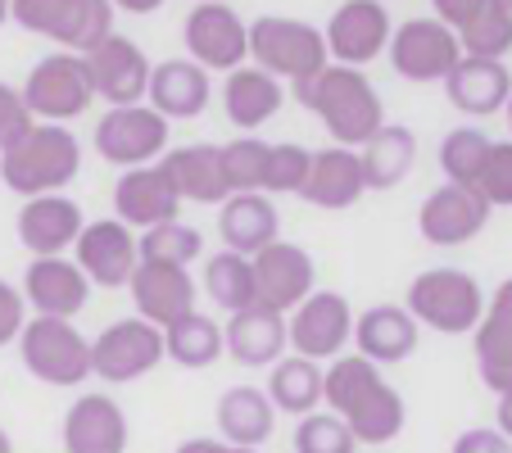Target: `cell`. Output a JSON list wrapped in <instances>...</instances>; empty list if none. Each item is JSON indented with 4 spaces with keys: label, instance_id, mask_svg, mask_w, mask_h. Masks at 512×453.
I'll list each match as a JSON object with an SVG mask.
<instances>
[{
    "label": "cell",
    "instance_id": "cell-1",
    "mask_svg": "<svg viewBox=\"0 0 512 453\" xmlns=\"http://www.w3.org/2000/svg\"><path fill=\"white\" fill-rule=\"evenodd\" d=\"M322 404L349 426L358 444H390L408 422L404 395L381 381L377 363L358 354H340L331 367H322Z\"/></svg>",
    "mask_w": 512,
    "mask_h": 453
},
{
    "label": "cell",
    "instance_id": "cell-2",
    "mask_svg": "<svg viewBox=\"0 0 512 453\" xmlns=\"http://www.w3.org/2000/svg\"><path fill=\"white\" fill-rule=\"evenodd\" d=\"M290 91H295V100H300L309 114L322 118L327 136L336 145H345V150H363V145L386 127L381 96L363 68L327 64L313 82H300V87H290Z\"/></svg>",
    "mask_w": 512,
    "mask_h": 453
},
{
    "label": "cell",
    "instance_id": "cell-3",
    "mask_svg": "<svg viewBox=\"0 0 512 453\" xmlns=\"http://www.w3.org/2000/svg\"><path fill=\"white\" fill-rule=\"evenodd\" d=\"M82 173L78 136L59 123H32L23 141L0 150V182L5 191L37 200V195H64V186Z\"/></svg>",
    "mask_w": 512,
    "mask_h": 453
},
{
    "label": "cell",
    "instance_id": "cell-4",
    "mask_svg": "<svg viewBox=\"0 0 512 453\" xmlns=\"http://www.w3.org/2000/svg\"><path fill=\"white\" fill-rule=\"evenodd\" d=\"M250 64L263 68L268 78L277 82H313L327 59V41H322V28L304 19H290V14H263V19L250 23Z\"/></svg>",
    "mask_w": 512,
    "mask_h": 453
},
{
    "label": "cell",
    "instance_id": "cell-5",
    "mask_svg": "<svg viewBox=\"0 0 512 453\" xmlns=\"http://www.w3.org/2000/svg\"><path fill=\"white\" fill-rule=\"evenodd\" d=\"M404 309L417 327H431L440 336H472L485 313V290L463 268H426L408 281Z\"/></svg>",
    "mask_w": 512,
    "mask_h": 453
},
{
    "label": "cell",
    "instance_id": "cell-6",
    "mask_svg": "<svg viewBox=\"0 0 512 453\" xmlns=\"http://www.w3.org/2000/svg\"><path fill=\"white\" fill-rule=\"evenodd\" d=\"M114 5L109 0H14L10 19L32 37L55 41L68 55H91L100 41L114 37Z\"/></svg>",
    "mask_w": 512,
    "mask_h": 453
},
{
    "label": "cell",
    "instance_id": "cell-7",
    "mask_svg": "<svg viewBox=\"0 0 512 453\" xmlns=\"http://www.w3.org/2000/svg\"><path fill=\"white\" fill-rule=\"evenodd\" d=\"M19 358L41 386L78 390L91 376V340L59 318H28L19 336Z\"/></svg>",
    "mask_w": 512,
    "mask_h": 453
},
{
    "label": "cell",
    "instance_id": "cell-8",
    "mask_svg": "<svg viewBox=\"0 0 512 453\" xmlns=\"http://www.w3.org/2000/svg\"><path fill=\"white\" fill-rule=\"evenodd\" d=\"M168 118L155 114L150 105H123V109H105L96 123V155L114 168H145V164H159L168 155Z\"/></svg>",
    "mask_w": 512,
    "mask_h": 453
},
{
    "label": "cell",
    "instance_id": "cell-9",
    "mask_svg": "<svg viewBox=\"0 0 512 453\" xmlns=\"http://www.w3.org/2000/svg\"><path fill=\"white\" fill-rule=\"evenodd\" d=\"M23 105L37 123H59L68 127L73 118L87 114L91 105V82H87V64L82 55H68V50H55V55L37 59L23 82Z\"/></svg>",
    "mask_w": 512,
    "mask_h": 453
},
{
    "label": "cell",
    "instance_id": "cell-10",
    "mask_svg": "<svg viewBox=\"0 0 512 453\" xmlns=\"http://www.w3.org/2000/svg\"><path fill=\"white\" fill-rule=\"evenodd\" d=\"M182 37H186V59H195L204 73H236L250 59V23L227 0L191 5Z\"/></svg>",
    "mask_w": 512,
    "mask_h": 453
},
{
    "label": "cell",
    "instance_id": "cell-11",
    "mask_svg": "<svg viewBox=\"0 0 512 453\" xmlns=\"http://www.w3.org/2000/svg\"><path fill=\"white\" fill-rule=\"evenodd\" d=\"M164 363V331L141 318H118L91 340V376L109 386H132Z\"/></svg>",
    "mask_w": 512,
    "mask_h": 453
},
{
    "label": "cell",
    "instance_id": "cell-12",
    "mask_svg": "<svg viewBox=\"0 0 512 453\" xmlns=\"http://www.w3.org/2000/svg\"><path fill=\"white\" fill-rule=\"evenodd\" d=\"M286 340L290 354L322 363V358H340L345 345L354 340V309L336 290H313L295 313H286Z\"/></svg>",
    "mask_w": 512,
    "mask_h": 453
},
{
    "label": "cell",
    "instance_id": "cell-13",
    "mask_svg": "<svg viewBox=\"0 0 512 453\" xmlns=\"http://www.w3.org/2000/svg\"><path fill=\"white\" fill-rule=\"evenodd\" d=\"M386 55L399 78L426 87V82H445L449 73H454V64L463 59V46H458V37L435 19V14H426V19L399 23Z\"/></svg>",
    "mask_w": 512,
    "mask_h": 453
},
{
    "label": "cell",
    "instance_id": "cell-14",
    "mask_svg": "<svg viewBox=\"0 0 512 453\" xmlns=\"http://www.w3.org/2000/svg\"><path fill=\"white\" fill-rule=\"evenodd\" d=\"M390 37H395V23L381 0H345L322 28L327 59L340 68H363L381 59V50H390Z\"/></svg>",
    "mask_w": 512,
    "mask_h": 453
},
{
    "label": "cell",
    "instance_id": "cell-15",
    "mask_svg": "<svg viewBox=\"0 0 512 453\" xmlns=\"http://www.w3.org/2000/svg\"><path fill=\"white\" fill-rule=\"evenodd\" d=\"M250 263H254V295H259V304L281 313V318L295 313L318 290V263L295 241H272Z\"/></svg>",
    "mask_w": 512,
    "mask_h": 453
},
{
    "label": "cell",
    "instance_id": "cell-16",
    "mask_svg": "<svg viewBox=\"0 0 512 453\" xmlns=\"http://www.w3.org/2000/svg\"><path fill=\"white\" fill-rule=\"evenodd\" d=\"M87 64V82H91V96L109 100V109H123V105H145V91H150V59L136 41L127 37H109L100 41L91 55H82Z\"/></svg>",
    "mask_w": 512,
    "mask_h": 453
},
{
    "label": "cell",
    "instance_id": "cell-17",
    "mask_svg": "<svg viewBox=\"0 0 512 453\" xmlns=\"http://www.w3.org/2000/svg\"><path fill=\"white\" fill-rule=\"evenodd\" d=\"M73 263L87 272L91 286L123 290L141 263V245H136L132 227H123L118 218H96L82 227L78 245H73Z\"/></svg>",
    "mask_w": 512,
    "mask_h": 453
},
{
    "label": "cell",
    "instance_id": "cell-18",
    "mask_svg": "<svg viewBox=\"0 0 512 453\" xmlns=\"http://www.w3.org/2000/svg\"><path fill=\"white\" fill-rule=\"evenodd\" d=\"M485 222H490V204L481 200V191L454 186V182L435 186L422 200V209H417V232H422V241L440 245V250L476 241V236L485 232Z\"/></svg>",
    "mask_w": 512,
    "mask_h": 453
},
{
    "label": "cell",
    "instance_id": "cell-19",
    "mask_svg": "<svg viewBox=\"0 0 512 453\" xmlns=\"http://www.w3.org/2000/svg\"><path fill=\"white\" fill-rule=\"evenodd\" d=\"M132 290V304H136V318L150 322V327H173L182 322L186 313H195V281L191 268H177V263H155V259H141L127 281Z\"/></svg>",
    "mask_w": 512,
    "mask_h": 453
},
{
    "label": "cell",
    "instance_id": "cell-20",
    "mask_svg": "<svg viewBox=\"0 0 512 453\" xmlns=\"http://www.w3.org/2000/svg\"><path fill=\"white\" fill-rule=\"evenodd\" d=\"M435 19L458 37L463 55L503 59L512 50V14L503 0H431Z\"/></svg>",
    "mask_w": 512,
    "mask_h": 453
},
{
    "label": "cell",
    "instance_id": "cell-21",
    "mask_svg": "<svg viewBox=\"0 0 512 453\" xmlns=\"http://www.w3.org/2000/svg\"><path fill=\"white\" fill-rule=\"evenodd\" d=\"M23 299L37 318H59L73 322L91 299V281L78 263L59 254V259H32L23 272Z\"/></svg>",
    "mask_w": 512,
    "mask_h": 453
},
{
    "label": "cell",
    "instance_id": "cell-22",
    "mask_svg": "<svg viewBox=\"0 0 512 453\" xmlns=\"http://www.w3.org/2000/svg\"><path fill=\"white\" fill-rule=\"evenodd\" d=\"M82 227V204L68 200V195H37V200H23L19 209V241L32 259H59L78 245Z\"/></svg>",
    "mask_w": 512,
    "mask_h": 453
},
{
    "label": "cell",
    "instance_id": "cell-23",
    "mask_svg": "<svg viewBox=\"0 0 512 453\" xmlns=\"http://www.w3.org/2000/svg\"><path fill=\"white\" fill-rule=\"evenodd\" d=\"M64 453H127L132 426L114 395H78L64 413Z\"/></svg>",
    "mask_w": 512,
    "mask_h": 453
},
{
    "label": "cell",
    "instance_id": "cell-24",
    "mask_svg": "<svg viewBox=\"0 0 512 453\" xmlns=\"http://www.w3.org/2000/svg\"><path fill=\"white\" fill-rule=\"evenodd\" d=\"M182 209V195L173 191L164 164H145V168H127L114 182V213L123 227L132 232H150L159 222H173Z\"/></svg>",
    "mask_w": 512,
    "mask_h": 453
},
{
    "label": "cell",
    "instance_id": "cell-25",
    "mask_svg": "<svg viewBox=\"0 0 512 453\" xmlns=\"http://www.w3.org/2000/svg\"><path fill=\"white\" fill-rule=\"evenodd\" d=\"M472 349H476V376L494 395L512 390V277L503 281L490 295L481 322L472 331Z\"/></svg>",
    "mask_w": 512,
    "mask_h": 453
},
{
    "label": "cell",
    "instance_id": "cell-26",
    "mask_svg": "<svg viewBox=\"0 0 512 453\" xmlns=\"http://www.w3.org/2000/svg\"><path fill=\"white\" fill-rule=\"evenodd\" d=\"M218 236H223V250L245 254V259H254L272 241H281V213L272 204V195H227L218 204Z\"/></svg>",
    "mask_w": 512,
    "mask_h": 453
},
{
    "label": "cell",
    "instance_id": "cell-27",
    "mask_svg": "<svg viewBox=\"0 0 512 453\" xmlns=\"http://www.w3.org/2000/svg\"><path fill=\"white\" fill-rule=\"evenodd\" d=\"M209 96H213V82L195 59H164V64L150 68V91H145V105L164 114L168 123L177 118H200L209 109Z\"/></svg>",
    "mask_w": 512,
    "mask_h": 453
},
{
    "label": "cell",
    "instance_id": "cell-28",
    "mask_svg": "<svg viewBox=\"0 0 512 453\" xmlns=\"http://www.w3.org/2000/svg\"><path fill=\"white\" fill-rule=\"evenodd\" d=\"M363 195H368V182H363L358 150L327 145V150H318L309 159V177L300 186V200H309L313 209H354Z\"/></svg>",
    "mask_w": 512,
    "mask_h": 453
},
{
    "label": "cell",
    "instance_id": "cell-29",
    "mask_svg": "<svg viewBox=\"0 0 512 453\" xmlns=\"http://www.w3.org/2000/svg\"><path fill=\"white\" fill-rule=\"evenodd\" d=\"M440 87H445V96H449V105L454 109H463V114H472V118H490V114H499V109L508 105L512 73L503 68V59L463 55L454 64V73H449Z\"/></svg>",
    "mask_w": 512,
    "mask_h": 453
},
{
    "label": "cell",
    "instance_id": "cell-30",
    "mask_svg": "<svg viewBox=\"0 0 512 453\" xmlns=\"http://www.w3.org/2000/svg\"><path fill=\"white\" fill-rule=\"evenodd\" d=\"M354 345L358 358H368L377 367L404 363L417 349V322L404 304H372V309L354 313Z\"/></svg>",
    "mask_w": 512,
    "mask_h": 453
},
{
    "label": "cell",
    "instance_id": "cell-31",
    "mask_svg": "<svg viewBox=\"0 0 512 453\" xmlns=\"http://www.w3.org/2000/svg\"><path fill=\"white\" fill-rule=\"evenodd\" d=\"M223 345L227 354L236 358L241 367H272L286 358L290 340H286V318L272 309H263V304H254V309H241L227 318L223 327Z\"/></svg>",
    "mask_w": 512,
    "mask_h": 453
},
{
    "label": "cell",
    "instance_id": "cell-32",
    "mask_svg": "<svg viewBox=\"0 0 512 453\" xmlns=\"http://www.w3.org/2000/svg\"><path fill=\"white\" fill-rule=\"evenodd\" d=\"M159 164H164L168 182H173V191L182 200L223 204L232 195V186L223 177V145H177Z\"/></svg>",
    "mask_w": 512,
    "mask_h": 453
},
{
    "label": "cell",
    "instance_id": "cell-33",
    "mask_svg": "<svg viewBox=\"0 0 512 453\" xmlns=\"http://www.w3.org/2000/svg\"><path fill=\"white\" fill-rule=\"evenodd\" d=\"M286 105V91H281L277 78H268L263 68L245 64L236 73H227L223 82V109H227V123L241 127V132H259L263 123L281 114Z\"/></svg>",
    "mask_w": 512,
    "mask_h": 453
},
{
    "label": "cell",
    "instance_id": "cell-34",
    "mask_svg": "<svg viewBox=\"0 0 512 453\" xmlns=\"http://www.w3.org/2000/svg\"><path fill=\"white\" fill-rule=\"evenodd\" d=\"M213 422H218V431H223L227 444H236V449H259V444L272 440L277 408H272L268 390L232 386V390H223V399L213 408Z\"/></svg>",
    "mask_w": 512,
    "mask_h": 453
},
{
    "label": "cell",
    "instance_id": "cell-35",
    "mask_svg": "<svg viewBox=\"0 0 512 453\" xmlns=\"http://www.w3.org/2000/svg\"><path fill=\"white\" fill-rule=\"evenodd\" d=\"M413 159H417V136L399 123H386L363 150H358L368 191H395V186L413 173Z\"/></svg>",
    "mask_w": 512,
    "mask_h": 453
},
{
    "label": "cell",
    "instance_id": "cell-36",
    "mask_svg": "<svg viewBox=\"0 0 512 453\" xmlns=\"http://www.w3.org/2000/svg\"><path fill=\"white\" fill-rule=\"evenodd\" d=\"M268 399L277 413L290 417H309L322 408V363L290 354L281 363L268 367Z\"/></svg>",
    "mask_w": 512,
    "mask_h": 453
},
{
    "label": "cell",
    "instance_id": "cell-37",
    "mask_svg": "<svg viewBox=\"0 0 512 453\" xmlns=\"http://www.w3.org/2000/svg\"><path fill=\"white\" fill-rule=\"evenodd\" d=\"M223 354H227L223 322L204 318L200 309L186 313V318L173 322V327H164V358H173V363L186 367V372H204V367H213Z\"/></svg>",
    "mask_w": 512,
    "mask_h": 453
},
{
    "label": "cell",
    "instance_id": "cell-38",
    "mask_svg": "<svg viewBox=\"0 0 512 453\" xmlns=\"http://www.w3.org/2000/svg\"><path fill=\"white\" fill-rule=\"evenodd\" d=\"M204 290H209V299L227 318L241 309H254V304H259V295H254V263L232 250L209 254V259H204Z\"/></svg>",
    "mask_w": 512,
    "mask_h": 453
},
{
    "label": "cell",
    "instance_id": "cell-39",
    "mask_svg": "<svg viewBox=\"0 0 512 453\" xmlns=\"http://www.w3.org/2000/svg\"><path fill=\"white\" fill-rule=\"evenodd\" d=\"M485 155H490V136H485L481 127H454V132H445V141H440V173H445V182L472 186L476 191Z\"/></svg>",
    "mask_w": 512,
    "mask_h": 453
},
{
    "label": "cell",
    "instance_id": "cell-40",
    "mask_svg": "<svg viewBox=\"0 0 512 453\" xmlns=\"http://www.w3.org/2000/svg\"><path fill=\"white\" fill-rule=\"evenodd\" d=\"M136 245H141V259L191 268V263L200 259V250H204V236L195 232V227H186L182 218H173V222H159V227L141 232L136 236Z\"/></svg>",
    "mask_w": 512,
    "mask_h": 453
},
{
    "label": "cell",
    "instance_id": "cell-41",
    "mask_svg": "<svg viewBox=\"0 0 512 453\" xmlns=\"http://www.w3.org/2000/svg\"><path fill=\"white\" fill-rule=\"evenodd\" d=\"M268 141L259 136H241V141L223 145V177L232 186V195H250L263 191V173H268Z\"/></svg>",
    "mask_w": 512,
    "mask_h": 453
},
{
    "label": "cell",
    "instance_id": "cell-42",
    "mask_svg": "<svg viewBox=\"0 0 512 453\" xmlns=\"http://www.w3.org/2000/svg\"><path fill=\"white\" fill-rule=\"evenodd\" d=\"M358 440L336 413H309L295 422V453H354Z\"/></svg>",
    "mask_w": 512,
    "mask_h": 453
},
{
    "label": "cell",
    "instance_id": "cell-43",
    "mask_svg": "<svg viewBox=\"0 0 512 453\" xmlns=\"http://www.w3.org/2000/svg\"><path fill=\"white\" fill-rule=\"evenodd\" d=\"M309 150L295 141H281L268 150V173H263V195H300L309 177Z\"/></svg>",
    "mask_w": 512,
    "mask_h": 453
},
{
    "label": "cell",
    "instance_id": "cell-44",
    "mask_svg": "<svg viewBox=\"0 0 512 453\" xmlns=\"http://www.w3.org/2000/svg\"><path fill=\"white\" fill-rule=\"evenodd\" d=\"M476 191H481V200L490 209H512V141H490Z\"/></svg>",
    "mask_w": 512,
    "mask_h": 453
},
{
    "label": "cell",
    "instance_id": "cell-45",
    "mask_svg": "<svg viewBox=\"0 0 512 453\" xmlns=\"http://www.w3.org/2000/svg\"><path fill=\"white\" fill-rule=\"evenodd\" d=\"M32 123H37V118L23 105V91L10 87V82H0V150H10L14 141H23V136L32 132Z\"/></svg>",
    "mask_w": 512,
    "mask_h": 453
},
{
    "label": "cell",
    "instance_id": "cell-46",
    "mask_svg": "<svg viewBox=\"0 0 512 453\" xmlns=\"http://www.w3.org/2000/svg\"><path fill=\"white\" fill-rule=\"evenodd\" d=\"M23 327H28V299L14 281L0 277V349L14 345L23 336Z\"/></svg>",
    "mask_w": 512,
    "mask_h": 453
},
{
    "label": "cell",
    "instance_id": "cell-47",
    "mask_svg": "<svg viewBox=\"0 0 512 453\" xmlns=\"http://www.w3.org/2000/svg\"><path fill=\"white\" fill-rule=\"evenodd\" d=\"M454 453H512V440L503 431H490V426H472L454 440Z\"/></svg>",
    "mask_w": 512,
    "mask_h": 453
},
{
    "label": "cell",
    "instance_id": "cell-48",
    "mask_svg": "<svg viewBox=\"0 0 512 453\" xmlns=\"http://www.w3.org/2000/svg\"><path fill=\"white\" fill-rule=\"evenodd\" d=\"M173 453H259V449H236L227 440H213V435H195V440H182Z\"/></svg>",
    "mask_w": 512,
    "mask_h": 453
},
{
    "label": "cell",
    "instance_id": "cell-49",
    "mask_svg": "<svg viewBox=\"0 0 512 453\" xmlns=\"http://www.w3.org/2000/svg\"><path fill=\"white\" fill-rule=\"evenodd\" d=\"M109 5H114V10H123V14H136V19L164 10V0H109Z\"/></svg>",
    "mask_w": 512,
    "mask_h": 453
},
{
    "label": "cell",
    "instance_id": "cell-50",
    "mask_svg": "<svg viewBox=\"0 0 512 453\" xmlns=\"http://www.w3.org/2000/svg\"><path fill=\"white\" fill-rule=\"evenodd\" d=\"M494 417H499V426H494V431H503L512 440V390H503V395H499V413H494Z\"/></svg>",
    "mask_w": 512,
    "mask_h": 453
},
{
    "label": "cell",
    "instance_id": "cell-51",
    "mask_svg": "<svg viewBox=\"0 0 512 453\" xmlns=\"http://www.w3.org/2000/svg\"><path fill=\"white\" fill-rule=\"evenodd\" d=\"M10 5H14V0H0V28L10 23Z\"/></svg>",
    "mask_w": 512,
    "mask_h": 453
},
{
    "label": "cell",
    "instance_id": "cell-52",
    "mask_svg": "<svg viewBox=\"0 0 512 453\" xmlns=\"http://www.w3.org/2000/svg\"><path fill=\"white\" fill-rule=\"evenodd\" d=\"M0 453H14V444H10V435L0 431Z\"/></svg>",
    "mask_w": 512,
    "mask_h": 453
},
{
    "label": "cell",
    "instance_id": "cell-53",
    "mask_svg": "<svg viewBox=\"0 0 512 453\" xmlns=\"http://www.w3.org/2000/svg\"><path fill=\"white\" fill-rule=\"evenodd\" d=\"M503 114H508V132H512V96H508V105H503Z\"/></svg>",
    "mask_w": 512,
    "mask_h": 453
},
{
    "label": "cell",
    "instance_id": "cell-54",
    "mask_svg": "<svg viewBox=\"0 0 512 453\" xmlns=\"http://www.w3.org/2000/svg\"><path fill=\"white\" fill-rule=\"evenodd\" d=\"M503 10H508V14H512V0H503Z\"/></svg>",
    "mask_w": 512,
    "mask_h": 453
},
{
    "label": "cell",
    "instance_id": "cell-55",
    "mask_svg": "<svg viewBox=\"0 0 512 453\" xmlns=\"http://www.w3.org/2000/svg\"><path fill=\"white\" fill-rule=\"evenodd\" d=\"M195 5H204V0H195Z\"/></svg>",
    "mask_w": 512,
    "mask_h": 453
}]
</instances>
